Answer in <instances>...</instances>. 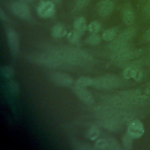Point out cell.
Returning a JSON list of instances; mask_svg holds the SVG:
<instances>
[{
	"instance_id": "cell-1",
	"label": "cell",
	"mask_w": 150,
	"mask_h": 150,
	"mask_svg": "<svg viewBox=\"0 0 150 150\" xmlns=\"http://www.w3.org/2000/svg\"><path fill=\"white\" fill-rule=\"evenodd\" d=\"M94 85L96 87L103 89H111L119 87L121 84V80L115 76L107 75L96 79H94Z\"/></svg>"
},
{
	"instance_id": "cell-2",
	"label": "cell",
	"mask_w": 150,
	"mask_h": 150,
	"mask_svg": "<svg viewBox=\"0 0 150 150\" xmlns=\"http://www.w3.org/2000/svg\"><path fill=\"white\" fill-rule=\"evenodd\" d=\"M12 13L16 16L25 20H29L31 18L30 9L26 2L20 1L12 2L10 6Z\"/></svg>"
},
{
	"instance_id": "cell-3",
	"label": "cell",
	"mask_w": 150,
	"mask_h": 150,
	"mask_svg": "<svg viewBox=\"0 0 150 150\" xmlns=\"http://www.w3.org/2000/svg\"><path fill=\"white\" fill-rule=\"evenodd\" d=\"M145 132V128L143 123L138 119L132 120L129 122L127 133L134 139L141 138Z\"/></svg>"
},
{
	"instance_id": "cell-4",
	"label": "cell",
	"mask_w": 150,
	"mask_h": 150,
	"mask_svg": "<svg viewBox=\"0 0 150 150\" xmlns=\"http://www.w3.org/2000/svg\"><path fill=\"white\" fill-rule=\"evenodd\" d=\"M55 10V5L53 2L52 1H42L37 8V13L40 18H48L54 14Z\"/></svg>"
},
{
	"instance_id": "cell-5",
	"label": "cell",
	"mask_w": 150,
	"mask_h": 150,
	"mask_svg": "<svg viewBox=\"0 0 150 150\" xmlns=\"http://www.w3.org/2000/svg\"><path fill=\"white\" fill-rule=\"evenodd\" d=\"M51 80L55 84L61 86H69L73 83L72 77L65 73L55 72L51 74Z\"/></svg>"
},
{
	"instance_id": "cell-6",
	"label": "cell",
	"mask_w": 150,
	"mask_h": 150,
	"mask_svg": "<svg viewBox=\"0 0 150 150\" xmlns=\"http://www.w3.org/2000/svg\"><path fill=\"white\" fill-rule=\"evenodd\" d=\"M6 38L9 47L13 54H16L19 50V39L16 31L9 28L6 30Z\"/></svg>"
},
{
	"instance_id": "cell-7",
	"label": "cell",
	"mask_w": 150,
	"mask_h": 150,
	"mask_svg": "<svg viewBox=\"0 0 150 150\" xmlns=\"http://www.w3.org/2000/svg\"><path fill=\"white\" fill-rule=\"evenodd\" d=\"M136 32V29L133 27L127 28L118 36L117 40L114 42L113 45L116 47L121 45L127 44L128 42L135 36Z\"/></svg>"
},
{
	"instance_id": "cell-8",
	"label": "cell",
	"mask_w": 150,
	"mask_h": 150,
	"mask_svg": "<svg viewBox=\"0 0 150 150\" xmlns=\"http://www.w3.org/2000/svg\"><path fill=\"white\" fill-rule=\"evenodd\" d=\"M73 90L77 97L84 103L86 104H92L94 103V98L91 93L85 87H82L77 85H75Z\"/></svg>"
},
{
	"instance_id": "cell-9",
	"label": "cell",
	"mask_w": 150,
	"mask_h": 150,
	"mask_svg": "<svg viewBox=\"0 0 150 150\" xmlns=\"http://www.w3.org/2000/svg\"><path fill=\"white\" fill-rule=\"evenodd\" d=\"M114 4L111 0H103L97 5V12L99 15L105 17L109 15L113 11Z\"/></svg>"
},
{
	"instance_id": "cell-10",
	"label": "cell",
	"mask_w": 150,
	"mask_h": 150,
	"mask_svg": "<svg viewBox=\"0 0 150 150\" xmlns=\"http://www.w3.org/2000/svg\"><path fill=\"white\" fill-rule=\"evenodd\" d=\"M135 16L132 9L131 8H126L122 13V21L127 25H131L135 22Z\"/></svg>"
},
{
	"instance_id": "cell-11",
	"label": "cell",
	"mask_w": 150,
	"mask_h": 150,
	"mask_svg": "<svg viewBox=\"0 0 150 150\" xmlns=\"http://www.w3.org/2000/svg\"><path fill=\"white\" fill-rule=\"evenodd\" d=\"M51 33L53 37L55 38H60L64 37L67 34V30L63 25L57 23L52 27Z\"/></svg>"
},
{
	"instance_id": "cell-12",
	"label": "cell",
	"mask_w": 150,
	"mask_h": 150,
	"mask_svg": "<svg viewBox=\"0 0 150 150\" xmlns=\"http://www.w3.org/2000/svg\"><path fill=\"white\" fill-rule=\"evenodd\" d=\"M73 28L74 30L82 33L87 28V23L85 18L83 16L77 18L73 23Z\"/></svg>"
},
{
	"instance_id": "cell-13",
	"label": "cell",
	"mask_w": 150,
	"mask_h": 150,
	"mask_svg": "<svg viewBox=\"0 0 150 150\" xmlns=\"http://www.w3.org/2000/svg\"><path fill=\"white\" fill-rule=\"evenodd\" d=\"M94 79L86 76H81L79 77L76 81V85L82 87H86L94 85Z\"/></svg>"
},
{
	"instance_id": "cell-14",
	"label": "cell",
	"mask_w": 150,
	"mask_h": 150,
	"mask_svg": "<svg viewBox=\"0 0 150 150\" xmlns=\"http://www.w3.org/2000/svg\"><path fill=\"white\" fill-rule=\"evenodd\" d=\"M117 29L115 28H111L105 30L102 34V38L107 42L112 41L116 36Z\"/></svg>"
},
{
	"instance_id": "cell-15",
	"label": "cell",
	"mask_w": 150,
	"mask_h": 150,
	"mask_svg": "<svg viewBox=\"0 0 150 150\" xmlns=\"http://www.w3.org/2000/svg\"><path fill=\"white\" fill-rule=\"evenodd\" d=\"M133 138L129 135L127 133L123 135L121 138L122 145L123 149L126 150H130L132 148L133 146Z\"/></svg>"
},
{
	"instance_id": "cell-16",
	"label": "cell",
	"mask_w": 150,
	"mask_h": 150,
	"mask_svg": "<svg viewBox=\"0 0 150 150\" xmlns=\"http://www.w3.org/2000/svg\"><path fill=\"white\" fill-rule=\"evenodd\" d=\"M100 135V130L98 128L96 125H92L88 129L87 132V138L91 140L94 141L98 138Z\"/></svg>"
},
{
	"instance_id": "cell-17",
	"label": "cell",
	"mask_w": 150,
	"mask_h": 150,
	"mask_svg": "<svg viewBox=\"0 0 150 150\" xmlns=\"http://www.w3.org/2000/svg\"><path fill=\"white\" fill-rule=\"evenodd\" d=\"M80 33L76 30H71L67 34V38L69 42L72 44H77L79 42L80 38L81 36Z\"/></svg>"
},
{
	"instance_id": "cell-18",
	"label": "cell",
	"mask_w": 150,
	"mask_h": 150,
	"mask_svg": "<svg viewBox=\"0 0 150 150\" xmlns=\"http://www.w3.org/2000/svg\"><path fill=\"white\" fill-rule=\"evenodd\" d=\"M101 38L99 35L97 33H93L87 38L86 39V42L90 45H98L101 42Z\"/></svg>"
},
{
	"instance_id": "cell-19",
	"label": "cell",
	"mask_w": 150,
	"mask_h": 150,
	"mask_svg": "<svg viewBox=\"0 0 150 150\" xmlns=\"http://www.w3.org/2000/svg\"><path fill=\"white\" fill-rule=\"evenodd\" d=\"M137 66H138L136 64H132L131 66H127L122 73L123 77L126 80H129L131 79H132L134 69Z\"/></svg>"
},
{
	"instance_id": "cell-20",
	"label": "cell",
	"mask_w": 150,
	"mask_h": 150,
	"mask_svg": "<svg viewBox=\"0 0 150 150\" xmlns=\"http://www.w3.org/2000/svg\"><path fill=\"white\" fill-rule=\"evenodd\" d=\"M13 73H14L13 69L10 66H4L1 67L0 69V73L1 76L6 79L11 78L13 76Z\"/></svg>"
},
{
	"instance_id": "cell-21",
	"label": "cell",
	"mask_w": 150,
	"mask_h": 150,
	"mask_svg": "<svg viewBox=\"0 0 150 150\" xmlns=\"http://www.w3.org/2000/svg\"><path fill=\"white\" fill-rule=\"evenodd\" d=\"M94 147L97 149H108L109 143L108 139L103 138L97 139L94 144Z\"/></svg>"
},
{
	"instance_id": "cell-22",
	"label": "cell",
	"mask_w": 150,
	"mask_h": 150,
	"mask_svg": "<svg viewBox=\"0 0 150 150\" xmlns=\"http://www.w3.org/2000/svg\"><path fill=\"white\" fill-rule=\"evenodd\" d=\"M101 28V25L98 21H93L87 26L88 30L91 33H98Z\"/></svg>"
},
{
	"instance_id": "cell-23",
	"label": "cell",
	"mask_w": 150,
	"mask_h": 150,
	"mask_svg": "<svg viewBox=\"0 0 150 150\" xmlns=\"http://www.w3.org/2000/svg\"><path fill=\"white\" fill-rule=\"evenodd\" d=\"M108 143H109L108 149L118 150V149H122L119 142L115 138H111L110 139H108Z\"/></svg>"
},
{
	"instance_id": "cell-24",
	"label": "cell",
	"mask_w": 150,
	"mask_h": 150,
	"mask_svg": "<svg viewBox=\"0 0 150 150\" xmlns=\"http://www.w3.org/2000/svg\"><path fill=\"white\" fill-rule=\"evenodd\" d=\"M143 77V72L142 70L138 67L137 66L134 71L133 76H132V79H134L135 81H140Z\"/></svg>"
},
{
	"instance_id": "cell-25",
	"label": "cell",
	"mask_w": 150,
	"mask_h": 150,
	"mask_svg": "<svg viewBox=\"0 0 150 150\" xmlns=\"http://www.w3.org/2000/svg\"><path fill=\"white\" fill-rule=\"evenodd\" d=\"M8 88L9 91L13 94H17L19 91V86L18 84L13 81H10L9 82Z\"/></svg>"
},
{
	"instance_id": "cell-26",
	"label": "cell",
	"mask_w": 150,
	"mask_h": 150,
	"mask_svg": "<svg viewBox=\"0 0 150 150\" xmlns=\"http://www.w3.org/2000/svg\"><path fill=\"white\" fill-rule=\"evenodd\" d=\"M90 0H76V7L78 9H81L85 8L88 4Z\"/></svg>"
},
{
	"instance_id": "cell-27",
	"label": "cell",
	"mask_w": 150,
	"mask_h": 150,
	"mask_svg": "<svg viewBox=\"0 0 150 150\" xmlns=\"http://www.w3.org/2000/svg\"><path fill=\"white\" fill-rule=\"evenodd\" d=\"M142 39L146 42H150V28L144 32L142 36Z\"/></svg>"
},
{
	"instance_id": "cell-28",
	"label": "cell",
	"mask_w": 150,
	"mask_h": 150,
	"mask_svg": "<svg viewBox=\"0 0 150 150\" xmlns=\"http://www.w3.org/2000/svg\"><path fill=\"white\" fill-rule=\"evenodd\" d=\"M0 18H1V19L4 21H6L8 19L7 16L5 14V12L4 11V10L1 8H0Z\"/></svg>"
},
{
	"instance_id": "cell-29",
	"label": "cell",
	"mask_w": 150,
	"mask_h": 150,
	"mask_svg": "<svg viewBox=\"0 0 150 150\" xmlns=\"http://www.w3.org/2000/svg\"><path fill=\"white\" fill-rule=\"evenodd\" d=\"M145 93L147 95H150V84L148 85L145 88Z\"/></svg>"
},
{
	"instance_id": "cell-30",
	"label": "cell",
	"mask_w": 150,
	"mask_h": 150,
	"mask_svg": "<svg viewBox=\"0 0 150 150\" xmlns=\"http://www.w3.org/2000/svg\"><path fill=\"white\" fill-rule=\"evenodd\" d=\"M52 2H55V3H59L62 0H51Z\"/></svg>"
},
{
	"instance_id": "cell-31",
	"label": "cell",
	"mask_w": 150,
	"mask_h": 150,
	"mask_svg": "<svg viewBox=\"0 0 150 150\" xmlns=\"http://www.w3.org/2000/svg\"><path fill=\"white\" fill-rule=\"evenodd\" d=\"M22 1H24L25 2H32L33 0H22Z\"/></svg>"
},
{
	"instance_id": "cell-32",
	"label": "cell",
	"mask_w": 150,
	"mask_h": 150,
	"mask_svg": "<svg viewBox=\"0 0 150 150\" xmlns=\"http://www.w3.org/2000/svg\"><path fill=\"white\" fill-rule=\"evenodd\" d=\"M149 56H150V49H149Z\"/></svg>"
}]
</instances>
